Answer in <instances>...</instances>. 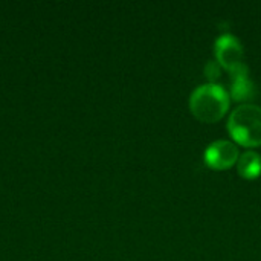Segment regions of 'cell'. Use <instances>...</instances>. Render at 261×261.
<instances>
[{
    "label": "cell",
    "instance_id": "6da1fadb",
    "mask_svg": "<svg viewBox=\"0 0 261 261\" xmlns=\"http://www.w3.org/2000/svg\"><path fill=\"white\" fill-rule=\"evenodd\" d=\"M190 107L200 121L216 122L226 113L229 107V98L223 87L217 84H205L193 92L190 98Z\"/></svg>",
    "mask_w": 261,
    "mask_h": 261
},
{
    "label": "cell",
    "instance_id": "7a4b0ae2",
    "mask_svg": "<svg viewBox=\"0 0 261 261\" xmlns=\"http://www.w3.org/2000/svg\"><path fill=\"white\" fill-rule=\"evenodd\" d=\"M234 141L243 147L261 145V107L245 104L237 107L228 122Z\"/></svg>",
    "mask_w": 261,
    "mask_h": 261
},
{
    "label": "cell",
    "instance_id": "3957f363",
    "mask_svg": "<svg viewBox=\"0 0 261 261\" xmlns=\"http://www.w3.org/2000/svg\"><path fill=\"white\" fill-rule=\"evenodd\" d=\"M205 161L214 170H225L232 167L239 161V150L232 142L220 139L213 142L206 148Z\"/></svg>",
    "mask_w": 261,
    "mask_h": 261
},
{
    "label": "cell",
    "instance_id": "277c9868",
    "mask_svg": "<svg viewBox=\"0 0 261 261\" xmlns=\"http://www.w3.org/2000/svg\"><path fill=\"white\" fill-rule=\"evenodd\" d=\"M216 55L223 67H226L228 70H232L234 67L242 64L243 49H242L240 41L236 37L225 34L216 41Z\"/></svg>",
    "mask_w": 261,
    "mask_h": 261
},
{
    "label": "cell",
    "instance_id": "5b68a950",
    "mask_svg": "<svg viewBox=\"0 0 261 261\" xmlns=\"http://www.w3.org/2000/svg\"><path fill=\"white\" fill-rule=\"evenodd\" d=\"M232 96L236 101H248L252 99L257 93L254 83L248 76V67L245 64H239L232 70Z\"/></svg>",
    "mask_w": 261,
    "mask_h": 261
},
{
    "label": "cell",
    "instance_id": "8992f818",
    "mask_svg": "<svg viewBox=\"0 0 261 261\" xmlns=\"http://www.w3.org/2000/svg\"><path fill=\"white\" fill-rule=\"evenodd\" d=\"M239 173L245 179H254L261 173V156L254 151H246L239 161H237Z\"/></svg>",
    "mask_w": 261,
    "mask_h": 261
},
{
    "label": "cell",
    "instance_id": "52a82bcc",
    "mask_svg": "<svg viewBox=\"0 0 261 261\" xmlns=\"http://www.w3.org/2000/svg\"><path fill=\"white\" fill-rule=\"evenodd\" d=\"M219 66L216 64V63H208V66H206V76L210 78V80H216V78H219Z\"/></svg>",
    "mask_w": 261,
    "mask_h": 261
}]
</instances>
